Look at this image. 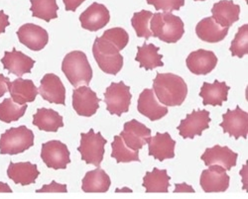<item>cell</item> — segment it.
<instances>
[{
	"label": "cell",
	"mask_w": 248,
	"mask_h": 199,
	"mask_svg": "<svg viewBox=\"0 0 248 199\" xmlns=\"http://www.w3.org/2000/svg\"><path fill=\"white\" fill-rule=\"evenodd\" d=\"M153 90L158 100L165 106H180L188 94L184 79L173 73H157L153 81Z\"/></svg>",
	"instance_id": "6da1fadb"
},
{
	"label": "cell",
	"mask_w": 248,
	"mask_h": 199,
	"mask_svg": "<svg viewBox=\"0 0 248 199\" xmlns=\"http://www.w3.org/2000/svg\"><path fill=\"white\" fill-rule=\"evenodd\" d=\"M62 71L75 87H78L81 85L89 86L93 78V70L88 61V57L81 51L69 53L62 63Z\"/></svg>",
	"instance_id": "7a4b0ae2"
},
{
	"label": "cell",
	"mask_w": 248,
	"mask_h": 199,
	"mask_svg": "<svg viewBox=\"0 0 248 199\" xmlns=\"http://www.w3.org/2000/svg\"><path fill=\"white\" fill-rule=\"evenodd\" d=\"M150 30L153 37L165 43H177L185 33L184 23L179 16L170 12L155 13L151 18Z\"/></svg>",
	"instance_id": "3957f363"
},
{
	"label": "cell",
	"mask_w": 248,
	"mask_h": 199,
	"mask_svg": "<svg viewBox=\"0 0 248 199\" xmlns=\"http://www.w3.org/2000/svg\"><path fill=\"white\" fill-rule=\"evenodd\" d=\"M120 50L102 36L96 38L93 47V54L99 69L106 73L116 75L123 67V57Z\"/></svg>",
	"instance_id": "277c9868"
},
{
	"label": "cell",
	"mask_w": 248,
	"mask_h": 199,
	"mask_svg": "<svg viewBox=\"0 0 248 199\" xmlns=\"http://www.w3.org/2000/svg\"><path fill=\"white\" fill-rule=\"evenodd\" d=\"M34 145V134L26 126L13 127L0 137V154L18 155Z\"/></svg>",
	"instance_id": "5b68a950"
},
{
	"label": "cell",
	"mask_w": 248,
	"mask_h": 199,
	"mask_svg": "<svg viewBox=\"0 0 248 199\" xmlns=\"http://www.w3.org/2000/svg\"><path fill=\"white\" fill-rule=\"evenodd\" d=\"M108 143L101 133H94L93 129L89 133L80 134V144L78 151L81 155V160L88 165L99 167L103 156H105V146Z\"/></svg>",
	"instance_id": "8992f818"
},
{
	"label": "cell",
	"mask_w": 248,
	"mask_h": 199,
	"mask_svg": "<svg viewBox=\"0 0 248 199\" xmlns=\"http://www.w3.org/2000/svg\"><path fill=\"white\" fill-rule=\"evenodd\" d=\"M131 98L129 86L124 85L123 82L112 83L105 93L107 109L110 114L121 116L123 113L128 112Z\"/></svg>",
	"instance_id": "52a82bcc"
},
{
	"label": "cell",
	"mask_w": 248,
	"mask_h": 199,
	"mask_svg": "<svg viewBox=\"0 0 248 199\" xmlns=\"http://www.w3.org/2000/svg\"><path fill=\"white\" fill-rule=\"evenodd\" d=\"M41 158L45 165L54 170H65L71 163L68 147L60 141H50L42 145Z\"/></svg>",
	"instance_id": "ba28073f"
},
{
	"label": "cell",
	"mask_w": 248,
	"mask_h": 199,
	"mask_svg": "<svg viewBox=\"0 0 248 199\" xmlns=\"http://www.w3.org/2000/svg\"><path fill=\"white\" fill-rule=\"evenodd\" d=\"M211 120L209 111L194 110L182 120L177 129L184 139H194L195 136H201L204 130L209 128Z\"/></svg>",
	"instance_id": "9c48e42d"
},
{
	"label": "cell",
	"mask_w": 248,
	"mask_h": 199,
	"mask_svg": "<svg viewBox=\"0 0 248 199\" xmlns=\"http://www.w3.org/2000/svg\"><path fill=\"white\" fill-rule=\"evenodd\" d=\"M202 172L200 185L204 192H224L230 187L231 177L226 171L217 165L209 166Z\"/></svg>",
	"instance_id": "30bf717a"
},
{
	"label": "cell",
	"mask_w": 248,
	"mask_h": 199,
	"mask_svg": "<svg viewBox=\"0 0 248 199\" xmlns=\"http://www.w3.org/2000/svg\"><path fill=\"white\" fill-rule=\"evenodd\" d=\"M101 100L89 86H80L73 91V107L78 115L91 117L99 108Z\"/></svg>",
	"instance_id": "8fae6325"
},
{
	"label": "cell",
	"mask_w": 248,
	"mask_h": 199,
	"mask_svg": "<svg viewBox=\"0 0 248 199\" xmlns=\"http://www.w3.org/2000/svg\"><path fill=\"white\" fill-rule=\"evenodd\" d=\"M220 127L224 133L230 134L236 140L240 137L246 139L248 135V113L243 111L239 106L234 110H227L222 115Z\"/></svg>",
	"instance_id": "7c38bea8"
},
{
	"label": "cell",
	"mask_w": 248,
	"mask_h": 199,
	"mask_svg": "<svg viewBox=\"0 0 248 199\" xmlns=\"http://www.w3.org/2000/svg\"><path fill=\"white\" fill-rule=\"evenodd\" d=\"M120 136L128 148L139 151L144 145L148 144L151 138V130L133 119L124 124Z\"/></svg>",
	"instance_id": "4fadbf2b"
},
{
	"label": "cell",
	"mask_w": 248,
	"mask_h": 199,
	"mask_svg": "<svg viewBox=\"0 0 248 199\" xmlns=\"http://www.w3.org/2000/svg\"><path fill=\"white\" fill-rule=\"evenodd\" d=\"M19 42L32 51L43 50L49 41L48 32L38 25L27 23L17 31Z\"/></svg>",
	"instance_id": "5bb4252c"
},
{
	"label": "cell",
	"mask_w": 248,
	"mask_h": 199,
	"mask_svg": "<svg viewBox=\"0 0 248 199\" xmlns=\"http://www.w3.org/2000/svg\"><path fill=\"white\" fill-rule=\"evenodd\" d=\"M38 91L44 100L49 103L65 105L66 88L58 75L54 73L45 74L44 77L41 79V85Z\"/></svg>",
	"instance_id": "9a60e30c"
},
{
	"label": "cell",
	"mask_w": 248,
	"mask_h": 199,
	"mask_svg": "<svg viewBox=\"0 0 248 199\" xmlns=\"http://www.w3.org/2000/svg\"><path fill=\"white\" fill-rule=\"evenodd\" d=\"M110 20L108 9L100 3L93 2L79 16L81 27L91 32H96L107 26Z\"/></svg>",
	"instance_id": "2e32d148"
},
{
	"label": "cell",
	"mask_w": 248,
	"mask_h": 199,
	"mask_svg": "<svg viewBox=\"0 0 248 199\" xmlns=\"http://www.w3.org/2000/svg\"><path fill=\"white\" fill-rule=\"evenodd\" d=\"M238 155L232 151L229 147H221L216 145L213 148L206 149L205 152L201 156L205 166L217 165L223 168L226 171H231L233 167L236 166Z\"/></svg>",
	"instance_id": "e0dca14e"
},
{
	"label": "cell",
	"mask_w": 248,
	"mask_h": 199,
	"mask_svg": "<svg viewBox=\"0 0 248 199\" xmlns=\"http://www.w3.org/2000/svg\"><path fill=\"white\" fill-rule=\"evenodd\" d=\"M186 63L192 73L205 75L215 70L217 64V57L212 51L200 49L191 53Z\"/></svg>",
	"instance_id": "ac0fdd59"
},
{
	"label": "cell",
	"mask_w": 248,
	"mask_h": 199,
	"mask_svg": "<svg viewBox=\"0 0 248 199\" xmlns=\"http://www.w3.org/2000/svg\"><path fill=\"white\" fill-rule=\"evenodd\" d=\"M138 111L143 116L149 118L151 121H156L168 114L167 106L160 104L153 89H144L138 99Z\"/></svg>",
	"instance_id": "d6986e66"
},
{
	"label": "cell",
	"mask_w": 248,
	"mask_h": 199,
	"mask_svg": "<svg viewBox=\"0 0 248 199\" xmlns=\"http://www.w3.org/2000/svg\"><path fill=\"white\" fill-rule=\"evenodd\" d=\"M3 68L8 72L21 77L24 73H30L35 65V61L22 52L17 51L15 48L11 52H5L1 58Z\"/></svg>",
	"instance_id": "ffe728a7"
},
{
	"label": "cell",
	"mask_w": 248,
	"mask_h": 199,
	"mask_svg": "<svg viewBox=\"0 0 248 199\" xmlns=\"http://www.w3.org/2000/svg\"><path fill=\"white\" fill-rule=\"evenodd\" d=\"M149 156H152L156 160L163 162L168 158L175 156L176 142L173 140L169 133H157L154 137L150 138Z\"/></svg>",
	"instance_id": "44dd1931"
},
{
	"label": "cell",
	"mask_w": 248,
	"mask_h": 199,
	"mask_svg": "<svg viewBox=\"0 0 248 199\" xmlns=\"http://www.w3.org/2000/svg\"><path fill=\"white\" fill-rule=\"evenodd\" d=\"M7 87L13 101L19 105L33 102L39 92L34 83L30 79H15L7 84Z\"/></svg>",
	"instance_id": "7402d4cb"
},
{
	"label": "cell",
	"mask_w": 248,
	"mask_h": 199,
	"mask_svg": "<svg viewBox=\"0 0 248 199\" xmlns=\"http://www.w3.org/2000/svg\"><path fill=\"white\" fill-rule=\"evenodd\" d=\"M40 174L36 165L31 164L30 162L25 163H13L10 162L7 175L11 181L16 185H21L23 186L34 184Z\"/></svg>",
	"instance_id": "603a6c76"
},
{
	"label": "cell",
	"mask_w": 248,
	"mask_h": 199,
	"mask_svg": "<svg viewBox=\"0 0 248 199\" xmlns=\"http://www.w3.org/2000/svg\"><path fill=\"white\" fill-rule=\"evenodd\" d=\"M213 18L221 27L230 28L233 23L238 21L240 14V6L235 4L232 0H220L215 3L213 9Z\"/></svg>",
	"instance_id": "cb8c5ba5"
},
{
	"label": "cell",
	"mask_w": 248,
	"mask_h": 199,
	"mask_svg": "<svg viewBox=\"0 0 248 199\" xmlns=\"http://www.w3.org/2000/svg\"><path fill=\"white\" fill-rule=\"evenodd\" d=\"M197 36L202 41L208 43H218L227 36L229 28L221 27L213 17L202 19L196 27Z\"/></svg>",
	"instance_id": "d4e9b609"
},
{
	"label": "cell",
	"mask_w": 248,
	"mask_h": 199,
	"mask_svg": "<svg viewBox=\"0 0 248 199\" xmlns=\"http://www.w3.org/2000/svg\"><path fill=\"white\" fill-rule=\"evenodd\" d=\"M230 89L231 87L227 86L224 82L215 81L214 84L203 83L200 92V96L202 98V104L221 106L222 102L227 100Z\"/></svg>",
	"instance_id": "484cf974"
},
{
	"label": "cell",
	"mask_w": 248,
	"mask_h": 199,
	"mask_svg": "<svg viewBox=\"0 0 248 199\" xmlns=\"http://www.w3.org/2000/svg\"><path fill=\"white\" fill-rule=\"evenodd\" d=\"M110 185L111 182L108 174L100 168H97L87 172L82 178L81 189L87 193H103L109 189Z\"/></svg>",
	"instance_id": "4316f807"
},
{
	"label": "cell",
	"mask_w": 248,
	"mask_h": 199,
	"mask_svg": "<svg viewBox=\"0 0 248 199\" xmlns=\"http://www.w3.org/2000/svg\"><path fill=\"white\" fill-rule=\"evenodd\" d=\"M33 124L40 130L46 132H57L64 127L63 117L53 109L40 108L33 115Z\"/></svg>",
	"instance_id": "83f0119b"
},
{
	"label": "cell",
	"mask_w": 248,
	"mask_h": 199,
	"mask_svg": "<svg viewBox=\"0 0 248 199\" xmlns=\"http://www.w3.org/2000/svg\"><path fill=\"white\" fill-rule=\"evenodd\" d=\"M170 176L167 173V171L158 170L154 168V170L150 172L147 171L145 176L143 178V186L145 187L146 192H168L170 186Z\"/></svg>",
	"instance_id": "f1b7e54d"
},
{
	"label": "cell",
	"mask_w": 248,
	"mask_h": 199,
	"mask_svg": "<svg viewBox=\"0 0 248 199\" xmlns=\"http://www.w3.org/2000/svg\"><path fill=\"white\" fill-rule=\"evenodd\" d=\"M138 52L135 61L140 64V68L146 71H152L158 67H163V56L159 54V49L153 44H144L142 47H137Z\"/></svg>",
	"instance_id": "f546056e"
},
{
	"label": "cell",
	"mask_w": 248,
	"mask_h": 199,
	"mask_svg": "<svg viewBox=\"0 0 248 199\" xmlns=\"http://www.w3.org/2000/svg\"><path fill=\"white\" fill-rule=\"evenodd\" d=\"M111 157L115 158L117 163H131L140 162L139 151L132 150L124 143L121 136H115L111 143Z\"/></svg>",
	"instance_id": "4dcf8cb0"
},
{
	"label": "cell",
	"mask_w": 248,
	"mask_h": 199,
	"mask_svg": "<svg viewBox=\"0 0 248 199\" xmlns=\"http://www.w3.org/2000/svg\"><path fill=\"white\" fill-rule=\"evenodd\" d=\"M58 9L59 6L56 0H31L30 10L32 11V15L46 22H50L51 20L58 17Z\"/></svg>",
	"instance_id": "1f68e13d"
},
{
	"label": "cell",
	"mask_w": 248,
	"mask_h": 199,
	"mask_svg": "<svg viewBox=\"0 0 248 199\" xmlns=\"http://www.w3.org/2000/svg\"><path fill=\"white\" fill-rule=\"evenodd\" d=\"M27 107V104L19 105L13 101L12 98H6L0 103V120L5 123L18 121L24 116Z\"/></svg>",
	"instance_id": "d6a6232c"
},
{
	"label": "cell",
	"mask_w": 248,
	"mask_h": 199,
	"mask_svg": "<svg viewBox=\"0 0 248 199\" xmlns=\"http://www.w3.org/2000/svg\"><path fill=\"white\" fill-rule=\"evenodd\" d=\"M152 16L153 13L148 10H142L140 12L134 13L131 19V24L138 37L145 38L146 40H148L150 37H153L149 23Z\"/></svg>",
	"instance_id": "836d02e7"
},
{
	"label": "cell",
	"mask_w": 248,
	"mask_h": 199,
	"mask_svg": "<svg viewBox=\"0 0 248 199\" xmlns=\"http://www.w3.org/2000/svg\"><path fill=\"white\" fill-rule=\"evenodd\" d=\"M232 57H243L248 54V25L245 24L238 29L231 45Z\"/></svg>",
	"instance_id": "e575fe53"
},
{
	"label": "cell",
	"mask_w": 248,
	"mask_h": 199,
	"mask_svg": "<svg viewBox=\"0 0 248 199\" xmlns=\"http://www.w3.org/2000/svg\"><path fill=\"white\" fill-rule=\"evenodd\" d=\"M103 38H106L108 41L113 43L120 51L125 48L129 42V35L128 33L122 28H111L107 30L102 35Z\"/></svg>",
	"instance_id": "d590c367"
},
{
	"label": "cell",
	"mask_w": 248,
	"mask_h": 199,
	"mask_svg": "<svg viewBox=\"0 0 248 199\" xmlns=\"http://www.w3.org/2000/svg\"><path fill=\"white\" fill-rule=\"evenodd\" d=\"M147 3L153 5L156 10L171 13L174 10H180L185 5V0H147Z\"/></svg>",
	"instance_id": "8d00e7d4"
},
{
	"label": "cell",
	"mask_w": 248,
	"mask_h": 199,
	"mask_svg": "<svg viewBox=\"0 0 248 199\" xmlns=\"http://www.w3.org/2000/svg\"><path fill=\"white\" fill-rule=\"evenodd\" d=\"M36 192H68L67 190V185H59L55 181L52 182L51 185H46L42 188L37 190Z\"/></svg>",
	"instance_id": "74e56055"
},
{
	"label": "cell",
	"mask_w": 248,
	"mask_h": 199,
	"mask_svg": "<svg viewBox=\"0 0 248 199\" xmlns=\"http://www.w3.org/2000/svg\"><path fill=\"white\" fill-rule=\"evenodd\" d=\"M66 10L76 12L77 9L84 3L86 0H63Z\"/></svg>",
	"instance_id": "f35d334b"
},
{
	"label": "cell",
	"mask_w": 248,
	"mask_h": 199,
	"mask_svg": "<svg viewBox=\"0 0 248 199\" xmlns=\"http://www.w3.org/2000/svg\"><path fill=\"white\" fill-rule=\"evenodd\" d=\"M9 25V16L6 15L3 10H0V34L4 33L6 27Z\"/></svg>",
	"instance_id": "ab89813d"
},
{
	"label": "cell",
	"mask_w": 248,
	"mask_h": 199,
	"mask_svg": "<svg viewBox=\"0 0 248 199\" xmlns=\"http://www.w3.org/2000/svg\"><path fill=\"white\" fill-rule=\"evenodd\" d=\"M9 78L0 73V97H2L8 90L7 84L9 83Z\"/></svg>",
	"instance_id": "60d3db41"
},
{
	"label": "cell",
	"mask_w": 248,
	"mask_h": 199,
	"mask_svg": "<svg viewBox=\"0 0 248 199\" xmlns=\"http://www.w3.org/2000/svg\"><path fill=\"white\" fill-rule=\"evenodd\" d=\"M0 192H9V193H11L12 190H11V188L8 185L0 183Z\"/></svg>",
	"instance_id": "b9f144b4"
},
{
	"label": "cell",
	"mask_w": 248,
	"mask_h": 199,
	"mask_svg": "<svg viewBox=\"0 0 248 199\" xmlns=\"http://www.w3.org/2000/svg\"><path fill=\"white\" fill-rule=\"evenodd\" d=\"M115 191H116V192H132V190H131L130 188H123V189L117 188Z\"/></svg>",
	"instance_id": "7bdbcfd3"
},
{
	"label": "cell",
	"mask_w": 248,
	"mask_h": 199,
	"mask_svg": "<svg viewBox=\"0 0 248 199\" xmlns=\"http://www.w3.org/2000/svg\"><path fill=\"white\" fill-rule=\"evenodd\" d=\"M196 1H204V0H196Z\"/></svg>",
	"instance_id": "ee69618b"
}]
</instances>
